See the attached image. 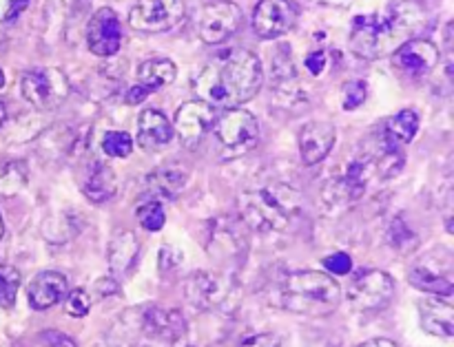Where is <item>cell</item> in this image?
I'll list each match as a JSON object with an SVG mask.
<instances>
[{"label":"cell","instance_id":"obj_34","mask_svg":"<svg viewBox=\"0 0 454 347\" xmlns=\"http://www.w3.org/2000/svg\"><path fill=\"white\" fill-rule=\"evenodd\" d=\"M29 3L31 0H0V25H9L16 20L29 7Z\"/></svg>","mask_w":454,"mask_h":347},{"label":"cell","instance_id":"obj_42","mask_svg":"<svg viewBox=\"0 0 454 347\" xmlns=\"http://www.w3.org/2000/svg\"><path fill=\"white\" fill-rule=\"evenodd\" d=\"M4 235V224H3V217H0V239H3Z\"/></svg>","mask_w":454,"mask_h":347},{"label":"cell","instance_id":"obj_31","mask_svg":"<svg viewBox=\"0 0 454 347\" xmlns=\"http://www.w3.org/2000/svg\"><path fill=\"white\" fill-rule=\"evenodd\" d=\"M388 239H390V243H393L395 251H402V252L412 251V248H415V243H417V235L412 233L411 228H408L406 221H403L402 217H397V220L390 224Z\"/></svg>","mask_w":454,"mask_h":347},{"label":"cell","instance_id":"obj_30","mask_svg":"<svg viewBox=\"0 0 454 347\" xmlns=\"http://www.w3.org/2000/svg\"><path fill=\"white\" fill-rule=\"evenodd\" d=\"M27 181V166L22 162L7 164V166L0 171V193L3 195H13L20 186H25Z\"/></svg>","mask_w":454,"mask_h":347},{"label":"cell","instance_id":"obj_7","mask_svg":"<svg viewBox=\"0 0 454 347\" xmlns=\"http://www.w3.org/2000/svg\"><path fill=\"white\" fill-rule=\"evenodd\" d=\"M184 18L182 0H137L129 12V25L140 34H162Z\"/></svg>","mask_w":454,"mask_h":347},{"label":"cell","instance_id":"obj_24","mask_svg":"<svg viewBox=\"0 0 454 347\" xmlns=\"http://www.w3.org/2000/svg\"><path fill=\"white\" fill-rule=\"evenodd\" d=\"M176 75L177 69L171 60H167V58H153V60L142 62L140 69H137V87L145 89L146 93L158 91V89L176 82Z\"/></svg>","mask_w":454,"mask_h":347},{"label":"cell","instance_id":"obj_20","mask_svg":"<svg viewBox=\"0 0 454 347\" xmlns=\"http://www.w3.org/2000/svg\"><path fill=\"white\" fill-rule=\"evenodd\" d=\"M419 321L424 332L442 339H452L454 335V308L450 297L428 299L419 305Z\"/></svg>","mask_w":454,"mask_h":347},{"label":"cell","instance_id":"obj_36","mask_svg":"<svg viewBox=\"0 0 454 347\" xmlns=\"http://www.w3.org/2000/svg\"><path fill=\"white\" fill-rule=\"evenodd\" d=\"M40 343L44 347H78L74 339H69L67 335L58 330H44L40 332Z\"/></svg>","mask_w":454,"mask_h":347},{"label":"cell","instance_id":"obj_9","mask_svg":"<svg viewBox=\"0 0 454 347\" xmlns=\"http://www.w3.org/2000/svg\"><path fill=\"white\" fill-rule=\"evenodd\" d=\"M215 120V109L211 104H207L202 100L186 102V104H182L177 109L176 120H173V133L182 142V146H186V149H198L204 137H207V133L213 128Z\"/></svg>","mask_w":454,"mask_h":347},{"label":"cell","instance_id":"obj_2","mask_svg":"<svg viewBox=\"0 0 454 347\" xmlns=\"http://www.w3.org/2000/svg\"><path fill=\"white\" fill-rule=\"evenodd\" d=\"M426 12L419 3L403 0L393 4L384 16H357L350 29V49L355 56L375 60L384 53H393L399 44L411 40L415 31L424 29Z\"/></svg>","mask_w":454,"mask_h":347},{"label":"cell","instance_id":"obj_8","mask_svg":"<svg viewBox=\"0 0 454 347\" xmlns=\"http://www.w3.org/2000/svg\"><path fill=\"white\" fill-rule=\"evenodd\" d=\"M395 281L384 270H364L348 288V301L359 312H377L393 301Z\"/></svg>","mask_w":454,"mask_h":347},{"label":"cell","instance_id":"obj_29","mask_svg":"<svg viewBox=\"0 0 454 347\" xmlns=\"http://www.w3.org/2000/svg\"><path fill=\"white\" fill-rule=\"evenodd\" d=\"M102 150L109 158H129L133 150V137L124 131H109L102 137Z\"/></svg>","mask_w":454,"mask_h":347},{"label":"cell","instance_id":"obj_37","mask_svg":"<svg viewBox=\"0 0 454 347\" xmlns=\"http://www.w3.org/2000/svg\"><path fill=\"white\" fill-rule=\"evenodd\" d=\"M239 347H282V339L273 332H264V335L248 336Z\"/></svg>","mask_w":454,"mask_h":347},{"label":"cell","instance_id":"obj_38","mask_svg":"<svg viewBox=\"0 0 454 347\" xmlns=\"http://www.w3.org/2000/svg\"><path fill=\"white\" fill-rule=\"evenodd\" d=\"M306 69L313 75H319L326 69V53L324 51H313L310 56H306Z\"/></svg>","mask_w":454,"mask_h":347},{"label":"cell","instance_id":"obj_23","mask_svg":"<svg viewBox=\"0 0 454 347\" xmlns=\"http://www.w3.org/2000/svg\"><path fill=\"white\" fill-rule=\"evenodd\" d=\"M186 171L180 166H164L146 177V193L158 199H176L177 193L184 189Z\"/></svg>","mask_w":454,"mask_h":347},{"label":"cell","instance_id":"obj_14","mask_svg":"<svg viewBox=\"0 0 454 347\" xmlns=\"http://www.w3.org/2000/svg\"><path fill=\"white\" fill-rule=\"evenodd\" d=\"M393 62L399 71L411 78H424L437 66L439 49L426 38H411L395 49Z\"/></svg>","mask_w":454,"mask_h":347},{"label":"cell","instance_id":"obj_1","mask_svg":"<svg viewBox=\"0 0 454 347\" xmlns=\"http://www.w3.org/2000/svg\"><path fill=\"white\" fill-rule=\"evenodd\" d=\"M264 82L260 58L242 47L213 56L195 75L193 89L200 100L222 109H239L260 93Z\"/></svg>","mask_w":454,"mask_h":347},{"label":"cell","instance_id":"obj_21","mask_svg":"<svg viewBox=\"0 0 454 347\" xmlns=\"http://www.w3.org/2000/svg\"><path fill=\"white\" fill-rule=\"evenodd\" d=\"M140 255V242L131 230H120L109 243V268L115 279L127 277Z\"/></svg>","mask_w":454,"mask_h":347},{"label":"cell","instance_id":"obj_22","mask_svg":"<svg viewBox=\"0 0 454 347\" xmlns=\"http://www.w3.org/2000/svg\"><path fill=\"white\" fill-rule=\"evenodd\" d=\"M115 190H118V180H115L114 168L102 162L91 164L82 181L84 197L91 199L93 204H105L114 197Z\"/></svg>","mask_w":454,"mask_h":347},{"label":"cell","instance_id":"obj_16","mask_svg":"<svg viewBox=\"0 0 454 347\" xmlns=\"http://www.w3.org/2000/svg\"><path fill=\"white\" fill-rule=\"evenodd\" d=\"M186 319L182 317L180 310H167V308H149L145 314V323L142 330L146 336L155 341H164V343H177L184 339L186 335Z\"/></svg>","mask_w":454,"mask_h":347},{"label":"cell","instance_id":"obj_41","mask_svg":"<svg viewBox=\"0 0 454 347\" xmlns=\"http://www.w3.org/2000/svg\"><path fill=\"white\" fill-rule=\"evenodd\" d=\"M4 120H7V109H4V104H3V102H0V128H3Z\"/></svg>","mask_w":454,"mask_h":347},{"label":"cell","instance_id":"obj_27","mask_svg":"<svg viewBox=\"0 0 454 347\" xmlns=\"http://www.w3.org/2000/svg\"><path fill=\"white\" fill-rule=\"evenodd\" d=\"M20 273L13 266H0V308H12L16 304Z\"/></svg>","mask_w":454,"mask_h":347},{"label":"cell","instance_id":"obj_4","mask_svg":"<svg viewBox=\"0 0 454 347\" xmlns=\"http://www.w3.org/2000/svg\"><path fill=\"white\" fill-rule=\"evenodd\" d=\"M238 211L244 224L257 233H286L300 215L295 190L288 186L247 190L238 197Z\"/></svg>","mask_w":454,"mask_h":347},{"label":"cell","instance_id":"obj_17","mask_svg":"<svg viewBox=\"0 0 454 347\" xmlns=\"http://www.w3.org/2000/svg\"><path fill=\"white\" fill-rule=\"evenodd\" d=\"M67 290H69V281L65 274L44 270L31 279L29 288H27V299L34 310H49L65 299Z\"/></svg>","mask_w":454,"mask_h":347},{"label":"cell","instance_id":"obj_18","mask_svg":"<svg viewBox=\"0 0 454 347\" xmlns=\"http://www.w3.org/2000/svg\"><path fill=\"white\" fill-rule=\"evenodd\" d=\"M173 124L155 109L142 111L137 118V144L146 150H160L173 142Z\"/></svg>","mask_w":454,"mask_h":347},{"label":"cell","instance_id":"obj_26","mask_svg":"<svg viewBox=\"0 0 454 347\" xmlns=\"http://www.w3.org/2000/svg\"><path fill=\"white\" fill-rule=\"evenodd\" d=\"M417 131H419V113L412 109H403L388 120L384 133L395 142V144L402 146L415 140Z\"/></svg>","mask_w":454,"mask_h":347},{"label":"cell","instance_id":"obj_28","mask_svg":"<svg viewBox=\"0 0 454 347\" xmlns=\"http://www.w3.org/2000/svg\"><path fill=\"white\" fill-rule=\"evenodd\" d=\"M137 224L145 230H149V233L162 230L164 224H167V215H164V208L160 206V202L151 199V202L142 204V206L137 208Z\"/></svg>","mask_w":454,"mask_h":347},{"label":"cell","instance_id":"obj_10","mask_svg":"<svg viewBox=\"0 0 454 347\" xmlns=\"http://www.w3.org/2000/svg\"><path fill=\"white\" fill-rule=\"evenodd\" d=\"M242 25V9L231 0H217L207 4L200 13V38L207 44H220Z\"/></svg>","mask_w":454,"mask_h":347},{"label":"cell","instance_id":"obj_3","mask_svg":"<svg viewBox=\"0 0 454 347\" xmlns=\"http://www.w3.org/2000/svg\"><path fill=\"white\" fill-rule=\"evenodd\" d=\"M278 304L301 317H328L341 304V288L331 274L315 270L293 273L279 283Z\"/></svg>","mask_w":454,"mask_h":347},{"label":"cell","instance_id":"obj_12","mask_svg":"<svg viewBox=\"0 0 454 347\" xmlns=\"http://www.w3.org/2000/svg\"><path fill=\"white\" fill-rule=\"evenodd\" d=\"M297 22V9L291 0H260L253 9V31L262 40H275L288 34Z\"/></svg>","mask_w":454,"mask_h":347},{"label":"cell","instance_id":"obj_35","mask_svg":"<svg viewBox=\"0 0 454 347\" xmlns=\"http://www.w3.org/2000/svg\"><path fill=\"white\" fill-rule=\"evenodd\" d=\"M324 266H326V270L331 274L344 277V274H348L350 270H353V259H350V255H346V252H335V255L324 259Z\"/></svg>","mask_w":454,"mask_h":347},{"label":"cell","instance_id":"obj_25","mask_svg":"<svg viewBox=\"0 0 454 347\" xmlns=\"http://www.w3.org/2000/svg\"><path fill=\"white\" fill-rule=\"evenodd\" d=\"M372 171H375V164L368 158H355L353 162L346 168V175L341 180V186H344V193L348 199H359L368 189V181H371Z\"/></svg>","mask_w":454,"mask_h":347},{"label":"cell","instance_id":"obj_39","mask_svg":"<svg viewBox=\"0 0 454 347\" xmlns=\"http://www.w3.org/2000/svg\"><path fill=\"white\" fill-rule=\"evenodd\" d=\"M146 96H149V93H146L145 89L137 87V84H136V87H131V91L127 93V102H129V104H137V102L145 100Z\"/></svg>","mask_w":454,"mask_h":347},{"label":"cell","instance_id":"obj_33","mask_svg":"<svg viewBox=\"0 0 454 347\" xmlns=\"http://www.w3.org/2000/svg\"><path fill=\"white\" fill-rule=\"evenodd\" d=\"M65 310L69 317L82 319V317H87L89 310H91V299H89V295L82 290V288H78V290H71L69 295L65 297Z\"/></svg>","mask_w":454,"mask_h":347},{"label":"cell","instance_id":"obj_13","mask_svg":"<svg viewBox=\"0 0 454 347\" xmlns=\"http://www.w3.org/2000/svg\"><path fill=\"white\" fill-rule=\"evenodd\" d=\"M87 42L93 56L111 58L120 51L122 27H120L118 13L114 9L102 7L93 13L87 27Z\"/></svg>","mask_w":454,"mask_h":347},{"label":"cell","instance_id":"obj_32","mask_svg":"<svg viewBox=\"0 0 454 347\" xmlns=\"http://www.w3.org/2000/svg\"><path fill=\"white\" fill-rule=\"evenodd\" d=\"M368 96V84L364 80H353V82H346L341 89V104L346 111H355L366 102Z\"/></svg>","mask_w":454,"mask_h":347},{"label":"cell","instance_id":"obj_19","mask_svg":"<svg viewBox=\"0 0 454 347\" xmlns=\"http://www.w3.org/2000/svg\"><path fill=\"white\" fill-rule=\"evenodd\" d=\"M186 301L198 310H213L224 301V286L211 273H193L184 286Z\"/></svg>","mask_w":454,"mask_h":347},{"label":"cell","instance_id":"obj_40","mask_svg":"<svg viewBox=\"0 0 454 347\" xmlns=\"http://www.w3.org/2000/svg\"><path fill=\"white\" fill-rule=\"evenodd\" d=\"M357 347H397V343H395V341H390V339H371V341H366V343H362Z\"/></svg>","mask_w":454,"mask_h":347},{"label":"cell","instance_id":"obj_43","mask_svg":"<svg viewBox=\"0 0 454 347\" xmlns=\"http://www.w3.org/2000/svg\"><path fill=\"white\" fill-rule=\"evenodd\" d=\"M4 87V73H3V69H0V89Z\"/></svg>","mask_w":454,"mask_h":347},{"label":"cell","instance_id":"obj_11","mask_svg":"<svg viewBox=\"0 0 454 347\" xmlns=\"http://www.w3.org/2000/svg\"><path fill=\"white\" fill-rule=\"evenodd\" d=\"M442 251L433 252V255L424 257L421 264H417L415 268L408 274V281L411 286L419 288V290L428 292L434 297H452L454 292V281H452V257L448 252L443 257V261L439 259Z\"/></svg>","mask_w":454,"mask_h":347},{"label":"cell","instance_id":"obj_6","mask_svg":"<svg viewBox=\"0 0 454 347\" xmlns=\"http://www.w3.org/2000/svg\"><path fill=\"white\" fill-rule=\"evenodd\" d=\"M20 91L25 100L38 111L58 109L69 96V78L60 69L35 66L22 73Z\"/></svg>","mask_w":454,"mask_h":347},{"label":"cell","instance_id":"obj_15","mask_svg":"<svg viewBox=\"0 0 454 347\" xmlns=\"http://www.w3.org/2000/svg\"><path fill=\"white\" fill-rule=\"evenodd\" d=\"M335 127L328 122H309L301 127L300 131V153L301 162L313 166V164H319L324 158H328V153L335 146Z\"/></svg>","mask_w":454,"mask_h":347},{"label":"cell","instance_id":"obj_5","mask_svg":"<svg viewBox=\"0 0 454 347\" xmlns=\"http://www.w3.org/2000/svg\"><path fill=\"white\" fill-rule=\"evenodd\" d=\"M217 142L224 149L226 159H233L238 155L248 153L255 149L260 142V124L257 118L247 109H229L222 118L215 120L213 124Z\"/></svg>","mask_w":454,"mask_h":347}]
</instances>
